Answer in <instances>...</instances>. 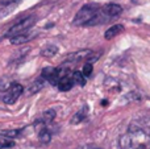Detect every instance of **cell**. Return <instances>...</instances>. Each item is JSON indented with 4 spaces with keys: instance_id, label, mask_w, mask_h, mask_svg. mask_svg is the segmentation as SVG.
I'll return each mask as SVG.
<instances>
[{
    "instance_id": "cell-1",
    "label": "cell",
    "mask_w": 150,
    "mask_h": 149,
    "mask_svg": "<svg viewBox=\"0 0 150 149\" xmlns=\"http://www.w3.org/2000/svg\"><path fill=\"white\" fill-rule=\"evenodd\" d=\"M119 145L121 149H150V133L140 126L132 124L129 131L120 136Z\"/></svg>"
},
{
    "instance_id": "cell-2",
    "label": "cell",
    "mask_w": 150,
    "mask_h": 149,
    "mask_svg": "<svg viewBox=\"0 0 150 149\" xmlns=\"http://www.w3.org/2000/svg\"><path fill=\"white\" fill-rule=\"evenodd\" d=\"M75 25H95V24H101L100 11H98L96 5H86L79 12L76 13L74 18Z\"/></svg>"
},
{
    "instance_id": "cell-3",
    "label": "cell",
    "mask_w": 150,
    "mask_h": 149,
    "mask_svg": "<svg viewBox=\"0 0 150 149\" xmlns=\"http://www.w3.org/2000/svg\"><path fill=\"white\" fill-rule=\"evenodd\" d=\"M34 21H36V18L32 17V16H30V17L24 18V20H21L20 23H16L15 25H13L12 28L7 32V34H5V36H7V37H12V36H16V34L23 33V32H26L34 24Z\"/></svg>"
},
{
    "instance_id": "cell-4",
    "label": "cell",
    "mask_w": 150,
    "mask_h": 149,
    "mask_svg": "<svg viewBox=\"0 0 150 149\" xmlns=\"http://www.w3.org/2000/svg\"><path fill=\"white\" fill-rule=\"evenodd\" d=\"M21 94H23V86L20 83H12L9 89L5 91V94L1 96V99L7 104H13L20 98Z\"/></svg>"
},
{
    "instance_id": "cell-5",
    "label": "cell",
    "mask_w": 150,
    "mask_h": 149,
    "mask_svg": "<svg viewBox=\"0 0 150 149\" xmlns=\"http://www.w3.org/2000/svg\"><path fill=\"white\" fill-rule=\"evenodd\" d=\"M100 12L104 17L112 18V17H116V16L121 15L122 7L119 4H115V3H111V4H107V5H104V7H101Z\"/></svg>"
},
{
    "instance_id": "cell-6",
    "label": "cell",
    "mask_w": 150,
    "mask_h": 149,
    "mask_svg": "<svg viewBox=\"0 0 150 149\" xmlns=\"http://www.w3.org/2000/svg\"><path fill=\"white\" fill-rule=\"evenodd\" d=\"M57 86H58V90H59V91H69V90H71L73 86H74L73 74L67 73L63 77H61L59 81H58V83H57Z\"/></svg>"
},
{
    "instance_id": "cell-7",
    "label": "cell",
    "mask_w": 150,
    "mask_h": 149,
    "mask_svg": "<svg viewBox=\"0 0 150 149\" xmlns=\"http://www.w3.org/2000/svg\"><path fill=\"white\" fill-rule=\"evenodd\" d=\"M32 37H33V34H32V33H26V32H23V33H20V34H16V36L9 37V41H11V44H16V45H18V44H25V42L29 41Z\"/></svg>"
},
{
    "instance_id": "cell-8",
    "label": "cell",
    "mask_w": 150,
    "mask_h": 149,
    "mask_svg": "<svg viewBox=\"0 0 150 149\" xmlns=\"http://www.w3.org/2000/svg\"><path fill=\"white\" fill-rule=\"evenodd\" d=\"M122 32H124V25H121V24H116V25H112L109 29H107L104 37H105V40H112L113 37H116L117 34L122 33Z\"/></svg>"
},
{
    "instance_id": "cell-9",
    "label": "cell",
    "mask_w": 150,
    "mask_h": 149,
    "mask_svg": "<svg viewBox=\"0 0 150 149\" xmlns=\"http://www.w3.org/2000/svg\"><path fill=\"white\" fill-rule=\"evenodd\" d=\"M91 54V50H79L76 53H71L66 61H71V62H76V61H80V60H87V57Z\"/></svg>"
},
{
    "instance_id": "cell-10",
    "label": "cell",
    "mask_w": 150,
    "mask_h": 149,
    "mask_svg": "<svg viewBox=\"0 0 150 149\" xmlns=\"http://www.w3.org/2000/svg\"><path fill=\"white\" fill-rule=\"evenodd\" d=\"M54 118H55V111L49 110V111H46V112H44V115L38 119V121H41V123H44L45 126H47L49 123H52V121L54 120Z\"/></svg>"
},
{
    "instance_id": "cell-11",
    "label": "cell",
    "mask_w": 150,
    "mask_h": 149,
    "mask_svg": "<svg viewBox=\"0 0 150 149\" xmlns=\"http://www.w3.org/2000/svg\"><path fill=\"white\" fill-rule=\"evenodd\" d=\"M57 52H58V48L55 45H47L46 48H44L41 50V55H44V57H53V55L57 54Z\"/></svg>"
},
{
    "instance_id": "cell-12",
    "label": "cell",
    "mask_w": 150,
    "mask_h": 149,
    "mask_svg": "<svg viewBox=\"0 0 150 149\" xmlns=\"http://www.w3.org/2000/svg\"><path fill=\"white\" fill-rule=\"evenodd\" d=\"M73 81H74V84L84 86L86 84V77L83 75V73H80V71H75V73H73Z\"/></svg>"
},
{
    "instance_id": "cell-13",
    "label": "cell",
    "mask_w": 150,
    "mask_h": 149,
    "mask_svg": "<svg viewBox=\"0 0 150 149\" xmlns=\"http://www.w3.org/2000/svg\"><path fill=\"white\" fill-rule=\"evenodd\" d=\"M86 114H87V106H86L82 111H79V112L75 114V115L73 116V119H71V124H78V123H80V121H83L84 118H86Z\"/></svg>"
},
{
    "instance_id": "cell-14",
    "label": "cell",
    "mask_w": 150,
    "mask_h": 149,
    "mask_svg": "<svg viewBox=\"0 0 150 149\" xmlns=\"http://www.w3.org/2000/svg\"><path fill=\"white\" fill-rule=\"evenodd\" d=\"M12 83L13 82L9 77H1V78H0V91H7Z\"/></svg>"
},
{
    "instance_id": "cell-15",
    "label": "cell",
    "mask_w": 150,
    "mask_h": 149,
    "mask_svg": "<svg viewBox=\"0 0 150 149\" xmlns=\"http://www.w3.org/2000/svg\"><path fill=\"white\" fill-rule=\"evenodd\" d=\"M13 145H15V141L11 137H7L4 135L0 137V148H12Z\"/></svg>"
},
{
    "instance_id": "cell-16",
    "label": "cell",
    "mask_w": 150,
    "mask_h": 149,
    "mask_svg": "<svg viewBox=\"0 0 150 149\" xmlns=\"http://www.w3.org/2000/svg\"><path fill=\"white\" fill-rule=\"evenodd\" d=\"M42 87H44V82L42 81H36L30 87H29V94H36V92L40 91Z\"/></svg>"
},
{
    "instance_id": "cell-17",
    "label": "cell",
    "mask_w": 150,
    "mask_h": 149,
    "mask_svg": "<svg viewBox=\"0 0 150 149\" xmlns=\"http://www.w3.org/2000/svg\"><path fill=\"white\" fill-rule=\"evenodd\" d=\"M54 69H55V67H45L44 70H42V74H41V75H42V78H44V79H46V81H47V79L50 78V75H52V74H53V71H54Z\"/></svg>"
},
{
    "instance_id": "cell-18",
    "label": "cell",
    "mask_w": 150,
    "mask_h": 149,
    "mask_svg": "<svg viewBox=\"0 0 150 149\" xmlns=\"http://www.w3.org/2000/svg\"><path fill=\"white\" fill-rule=\"evenodd\" d=\"M83 75L84 77H90L91 74H92V65H91L90 62H87L84 66H83Z\"/></svg>"
},
{
    "instance_id": "cell-19",
    "label": "cell",
    "mask_w": 150,
    "mask_h": 149,
    "mask_svg": "<svg viewBox=\"0 0 150 149\" xmlns=\"http://www.w3.org/2000/svg\"><path fill=\"white\" fill-rule=\"evenodd\" d=\"M20 133H21V131H18V129H13V131H4L1 135H4V136L11 137V139H13V137L18 136Z\"/></svg>"
},
{
    "instance_id": "cell-20",
    "label": "cell",
    "mask_w": 150,
    "mask_h": 149,
    "mask_svg": "<svg viewBox=\"0 0 150 149\" xmlns=\"http://www.w3.org/2000/svg\"><path fill=\"white\" fill-rule=\"evenodd\" d=\"M78 149H100V148H96V147H82V148H78Z\"/></svg>"
},
{
    "instance_id": "cell-21",
    "label": "cell",
    "mask_w": 150,
    "mask_h": 149,
    "mask_svg": "<svg viewBox=\"0 0 150 149\" xmlns=\"http://www.w3.org/2000/svg\"><path fill=\"white\" fill-rule=\"evenodd\" d=\"M101 104L105 106V104H108V102H107V100H103V102H101Z\"/></svg>"
}]
</instances>
